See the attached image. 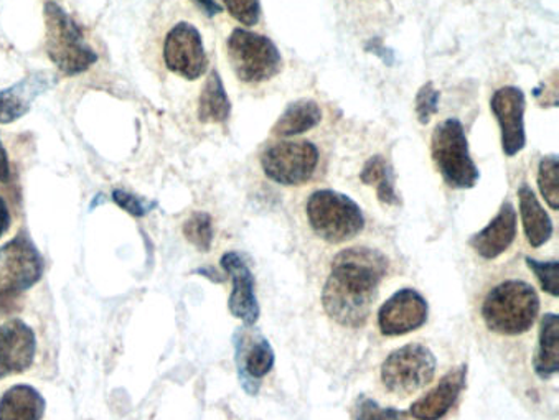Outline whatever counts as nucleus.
Returning <instances> with one entry per match:
<instances>
[{"label":"nucleus","mask_w":559,"mask_h":420,"mask_svg":"<svg viewBox=\"0 0 559 420\" xmlns=\"http://www.w3.org/2000/svg\"><path fill=\"white\" fill-rule=\"evenodd\" d=\"M388 267L386 256L377 249L350 248L338 252L322 290L325 313L338 325L364 326Z\"/></svg>","instance_id":"obj_1"},{"label":"nucleus","mask_w":559,"mask_h":420,"mask_svg":"<svg viewBox=\"0 0 559 420\" xmlns=\"http://www.w3.org/2000/svg\"><path fill=\"white\" fill-rule=\"evenodd\" d=\"M480 312L490 332L506 336L523 335L538 319L539 296L525 280H506L487 293Z\"/></svg>","instance_id":"obj_2"},{"label":"nucleus","mask_w":559,"mask_h":420,"mask_svg":"<svg viewBox=\"0 0 559 420\" xmlns=\"http://www.w3.org/2000/svg\"><path fill=\"white\" fill-rule=\"evenodd\" d=\"M47 24L45 50L55 67L68 76L83 73L98 61V55L86 44L82 27L57 2H47L44 9Z\"/></svg>","instance_id":"obj_3"},{"label":"nucleus","mask_w":559,"mask_h":420,"mask_svg":"<svg viewBox=\"0 0 559 420\" xmlns=\"http://www.w3.org/2000/svg\"><path fill=\"white\" fill-rule=\"evenodd\" d=\"M306 209L310 228L322 241L341 244L364 231V212L344 193L319 190L310 195Z\"/></svg>","instance_id":"obj_4"},{"label":"nucleus","mask_w":559,"mask_h":420,"mask_svg":"<svg viewBox=\"0 0 559 420\" xmlns=\"http://www.w3.org/2000/svg\"><path fill=\"white\" fill-rule=\"evenodd\" d=\"M431 154L439 173L451 189H474L480 173L472 160L464 125L459 119H448L435 129Z\"/></svg>","instance_id":"obj_5"},{"label":"nucleus","mask_w":559,"mask_h":420,"mask_svg":"<svg viewBox=\"0 0 559 420\" xmlns=\"http://www.w3.org/2000/svg\"><path fill=\"white\" fill-rule=\"evenodd\" d=\"M228 58L236 76L243 83L258 84L271 80L281 70L280 50L271 38L236 28L229 35Z\"/></svg>","instance_id":"obj_6"},{"label":"nucleus","mask_w":559,"mask_h":420,"mask_svg":"<svg viewBox=\"0 0 559 420\" xmlns=\"http://www.w3.org/2000/svg\"><path fill=\"white\" fill-rule=\"evenodd\" d=\"M436 368L438 361L428 347L409 344L397 348L384 360L381 381L390 393L409 396L435 380Z\"/></svg>","instance_id":"obj_7"},{"label":"nucleus","mask_w":559,"mask_h":420,"mask_svg":"<svg viewBox=\"0 0 559 420\" xmlns=\"http://www.w3.org/2000/svg\"><path fill=\"white\" fill-rule=\"evenodd\" d=\"M261 167L267 179L280 185H302L319 167V151L312 142H277L264 152Z\"/></svg>","instance_id":"obj_8"},{"label":"nucleus","mask_w":559,"mask_h":420,"mask_svg":"<svg viewBox=\"0 0 559 420\" xmlns=\"http://www.w3.org/2000/svg\"><path fill=\"white\" fill-rule=\"evenodd\" d=\"M44 257L27 236H17L0 248V292L34 287L44 276Z\"/></svg>","instance_id":"obj_9"},{"label":"nucleus","mask_w":559,"mask_h":420,"mask_svg":"<svg viewBox=\"0 0 559 420\" xmlns=\"http://www.w3.org/2000/svg\"><path fill=\"white\" fill-rule=\"evenodd\" d=\"M235 361L245 393L257 396L260 393L261 380L271 373L276 357L266 336L248 326L236 329Z\"/></svg>","instance_id":"obj_10"},{"label":"nucleus","mask_w":559,"mask_h":420,"mask_svg":"<svg viewBox=\"0 0 559 420\" xmlns=\"http://www.w3.org/2000/svg\"><path fill=\"white\" fill-rule=\"evenodd\" d=\"M164 61L173 73L186 80H199L209 67L202 35L192 24H177L167 34L164 44Z\"/></svg>","instance_id":"obj_11"},{"label":"nucleus","mask_w":559,"mask_h":420,"mask_svg":"<svg viewBox=\"0 0 559 420\" xmlns=\"http://www.w3.org/2000/svg\"><path fill=\"white\" fill-rule=\"evenodd\" d=\"M429 307L415 289H402L390 297L378 312V328L384 336H402L421 328L428 320Z\"/></svg>","instance_id":"obj_12"},{"label":"nucleus","mask_w":559,"mask_h":420,"mask_svg":"<svg viewBox=\"0 0 559 420\" xmlns=\"http://www.w3.org/2000/svg\"><path fill=\"white\" fill-rule=\"evenodd\" d=\"M490 109L502 131V148L507 157L520 154L526 145L525 93L515 86H506L493 93Z\"/></svg>","instance_id":"obj_13"},{"label":"nucleus","mask_w":559,"mask_h":420,"mask_svg":"<svg viewBox=\"0 0 559 420\" xmlns=\"http://www.w3.org/2000/svg\"><path fill=\"white\" fill-rule=\"evenodd\" d=\"M37 338L34 329L22 320H9L0 325V380L25 373L34 364Z\"/></svg>","instance_id":"obj_14"},{"label":"nucleus","mask_w":559,"mask_h":420,"mask_svg":"<svg viewBox=\"0 0 559 420\" xmlns=\"http://www.w3.org/2000/svg\"><path fill=\"white\" fill-rule=\"evenodd\" d=\"M219 263L233 280V292L228 300L229 312L247 326L257 325L261 310L254 292L253 273L238 252H226Z\"/></svg>","instance_id":"obj_15"},{"label":"nucleus","mask_w":559,"mask_h":420,"mask_svg":"<svg viewBox=\"0 0 559 420\" xmlns=\"http://www.w3.org/2000/svg\"><path fill=\"white\" fill-rule=\"evenodd\" d=\"M55 83L57 80L53 74L37 71L11 88L0 92V124H11L24 118L31 111L35 99L53 88Z\"/></svg>","instance_id":"obj_16"},{"label":"nucleus","mask_w":559,"mask_h":420,"mask_svg":"<svg viewBox=\"0 0 559 420\" xmlns=\"http://www.w3.org/2000/svg\"><path fill=\"white\" fill-rule=\"evenodd\" d=\"M465 377H467L465 364L449 371L431 393L426 394L409 407V413L416 420H441L457 403L465 386Z\"/></svg>","instance_id":"obj_17"},{"label":"nucleus","mask_w":559,"mask_h":420,"mask_svg":"<svg viewBox=\"0 0 559 420\" xmlns=\"http://www.w3.org/2000/svg\"><path fill=\"white\" fill-rule=\"evenodd\" d=\"M516 238V212L512 203L500 206L496 218L477 235L472 236L471 245L478 256L492 261L502 256Z\"/></svg>","instance_id":"obj_18"},{"label":"nucleus","mask_w":559,"mask_h":420,"mask_svg":"<svg viewBox=\"0 0 559 420\" xmlns=\"http://www.w3.org/2000/svg\"><path fill=\"white\" fill-rule=\"evenodd\" d=\"M520 215H522L523 229L532 248H542L551 239L552 223L548 213L543 209L542 203L536 199L528 183L519 189Z\"/></svg>","instance_id":"obj_19"},{"label":"nucleus","mask_w":559,"mask_h":420,"mask_svg":"<svg viewBox=\"0 0 559 420\" xmlns=\"http://www.w3.org/2000/svg\"><path fill=\"white\" fill-rule=\"evenodd\" d=\"M47 403L35 387L17 384L0 397V420H41Z\"/></svg>","instance_id":"obj_20"},{"label":"nucleus","mask_w":559,"mask_h":420,"mask_svg":"<svg viewBox=\"0 0 559 420\" xmlns=\"http://www.w3.org/2000/svg\"><path fill=\"white\" fill-rule=\"evenodd\" d=\"M533 368L542 380H549L559 373V316L556 313H546L542 319Z\"/></svg>","instance_id":"obj_21"},{"label":"nucleus","mask_w":559,"mask_h":420,"mask_svg":"<svg viewBox=\"0 0 559 420\" xmlns=\"http://www.w3.org/2000/svg\"><path fill=\"white\" fill-rule=\"evenodd\" d=\"M321 106L310 99H300L287 106L286 111L274 124L273 134L277 137H294V135L312 131L316 125L321 124Z\"/></svg>","instance_id":"obj_22"},{"label":"nucleus","mask_w":559,"mask_h":420,"mask_svg":"<svg viewBox=\"0 0 559 420\" xmlns=\"http://www.w3.org/2000/svg\"><path fill=\"white\" fill-rule=\"evenodd\" d=\"M229 112H231V103L226 95L218 71L213 70L200 95V121L225 122L229 118Z\"/></svg>","instance_id":"obj_23"},{"label":"nucleus","mask_w":559,"mask_h":420,"mask_svg":"<svg viewBox=\"0 0 559 420\" xmlns=\"http://www.w3.org/2000/svg\"><path fill=\"white\" fill-rule=\"evenodd\" d=\"M360 180L365 185H373L377 189L380 202L386 203V205L400 203L396 192H394L393 170L381 155H374L365 164Z\"/></svg>","instance_id":"obj_24"},{"label":"nucleus","mask_w":559,"mask_h":420,"mask_svg":"<svg viewBox=\"0 0 559 420\" xmlns=\"http://www.w3.org/2000/svg\"><path fill=\"white\" fill-rule=\"evenodd\" d=\"M538 185L545 202L555 212L559 209V161L556 155H548L539 161Z\"/></svg>","instance_id":"obj_25"},{"label":"nucleus","mask_w":559,"mask_h":420,"mask_svg":"<svg viewBox=\"0 0 559 420\" xmlns=\"http://www.w3.org/2000/svg\"><path fill=\"white\" fill-rule=\"evenodd\" d=\"M183 236L187 241L192 242L199 251L209 252L213 244V221L209 213L195 212L186 225Z\"/></svg>","instance_id":"obj_26"},{"label":"nucleus","mask_w":559,"mask_h":420,"mask_svg":"<svg viewBox=\"0 0 559 420\" xmlns=\"http://www.w3.org/2000/svg\"><path fill=\"white\" fill-rule=\"evenodd\" d=\"M355 420H402L405 412L393 409V407H381L371 397L358 396L355 400Z\"/></svg>","instance_id":"obj_27"},{"label":"nucleus","mask_w":559,"mask_h":420,"mask_svg":"<svg viewBox=\"0 0 559 420\" xmlns=\"http://www.w3.org/2000/svg\"><path fill=\"white\" fill-rule=\"evenodd\" d=\"M526 266L530 267L539 286L546 293L552 297H559V263L551 261V263H542V261L533 260V257H525Z\"/></svg>","instance_id":"obj_28"},{"label":"nucleus","mask_w":559,"mask_h":420,"mask_svg":"<svg viewBox=\"0 0 559 420\" xmlns=\"http://www.w3.org/2000/svg\"><path fill=\"white\" fill-rule=\"evenodd\" d=\"M226 11L229 12L233 19L239 24L257 25L261 17L260 0H223Z\"/></svg>","instance_id":"obj_29"},{"label":"nucleus","mask_w":559,"mask_h":420,"mask_svg":"<svg viewBox=\"0 0 559 420\" xmlns=\"http://www.w3.org/2000/svg\"><path fill=\"white\" fill-rule=\"evenodd\" d=\"M439 98H441V95L432 83H426L419 89L418 96H416V115H418V121L421 124H429L432 116L438 115Z\"/></svg>","instance_id":"obj_30"},{"label":"nucleus","mask_w":559,"mask_h":420,"mask_svg":"<svg viewBox=\"0 0 559 420\" xmlns=\"http://www.w3.org/2000/svg\"><path fill=\"white\" fill-rule=\"evenodd\" d=\"M112 202L119 206V208L128 212L129 215L141 216L147 215L148 212L157 206V203L145 202V200L139 199V196L132 195V193L124 192V190H115L112 192Z\"/></svg>","instance_id":"obj_31"},{"label":"nucleus","mask_w":559,"mask_h":420,"mask_svg":"<svg viewBox=\"0 0 559 420\" xmlns=\"http://www.w3.org/2000/svg\"><path fill=\"white\" fill-rule=\"evenodd\" d=\"M21 310V293L0 292V319Z\"/></svg>","instance_id":"obj_32"},{"label":"nucleus","mask_w":559,"mask_h":420,"mask_svg":"<svg viewBox=\"0 0 559 420\" xmlns=\"http://www.w3.org/2000/svg\"><path fill=\"white\" fill-rule=\"evenodd\" d=\"M9 182H11V165H9V155L4 144L0 141V183Z\"/></svg>","instance_id":"obj_33"},{"label":"nucleus","mask_w":559,"mask_h":420,"mask_svg":"<svg viewBox=\"0 0 559 420\" xmlns=\"http://www.w3.org/2000/svg\"><path fill=\"white\" fill-rule=\"evenodd\" d=\"M11 213H9L8 203L0 196V238L11 228Z\"/></svg>","instance_id":"obj_34"},{"label":"nucleus","mask_w":559,"mask_h":420,"mask_svg":"<svg viewBox=\"0 0 559 420\" xmlns=\"http://www.w3.org/2000/svg\"><path fill=\"white\" fill-rule=\"evenodd\" d=\"M195 2L209 17H215L216 14L223 11L222 5L216 4L215 0H195Z\"/></svg>","instance_id":"obj_35"}]
</instances>
